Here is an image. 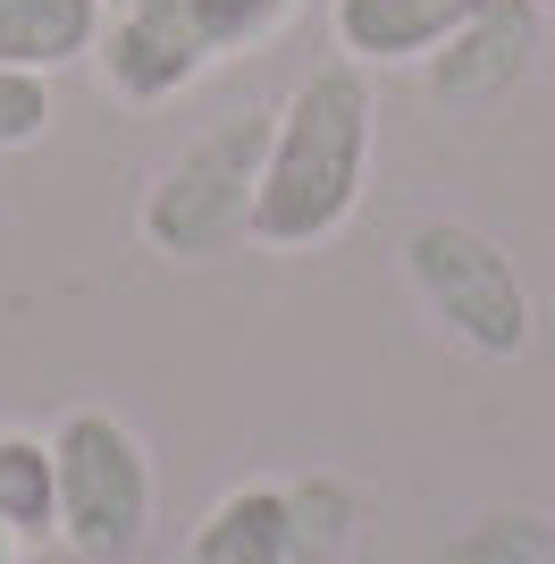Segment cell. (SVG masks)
<instances>
[{
	"label": "cell",
	"mask_w": 555,
	"mask_h": 564,
	"mask_svg": "<svg viewBox=\"0 0 555 564\" xmlns=\"http://www.w3.org/2000/svg\"><path fill=\"white\" fill-rule=\"evenodd\" d=\"M346 540H353V497L337 489V480H303L286 564H346Z\"/></svg>",
	"instance_id": "obj_11"
},
{
	"label": "cell",
	"mask_w": 555,
	"mask_h": 564,
	"mask_svg": "<svg viewBox=\"0 0 555 564\" xmlns=\"http://www.w3.org/2000/svg\"><path fill=\"white\" fill-rule=\"evenodd\" d=\"M497 0H337V51L362 68H429L471 18H488Z\"/></svg>",
	"instance_id": "obj_6"
},
{
	"label": "cell",
	"mask_w": 555,
	"mask_h": 564,
	"mask_svg": "<svg viewBox=\"0 0 555 564\" xmlns=\"http://www.w3.org/2000/svg\"><path fill=\"white\" fill-rule=\"evenodd\" d=\"M538 51V0H497L488 18H471L455 43L429 59V85L446 101H480V94H505L513 76L531 68Z\"/></svg>",
	"instance_id": "obj_7"
},
{
	"label": "cell",
	"mask_w": 555,
	"mask_h": 564,
	"mask_svg": "<svg viewBox=\"0 0 555 564\" xmlns=\"http://www.w3.org/2000/svg\"><path fill=\"white\" fill-rule=\"evenodd\" d=\"M261 152H270V110H228L185 143L177 161L143 194V245L161 261H219L253 245V194H261Z\"/></svg>",
	"instance_id": "obj_2"
},
{
	"label": "cell",
	"mask_w": 555,
	"mask_h": 564,
	"mask_svg": "<svg viewBox=\"0 0 555 564\" xmlns=\"http://www.w3.org/2000/svg\"><path fill=\"white\" fill-rule=\"evenodd\" d=\"M43 135H51V76L0 68V152H25Z\"/></svg>",
	"instance_id": "obj_12"
},
{
	"label": "cell",
	"mask_w": 555,
	"mask_h": 564,
	"mask_svg": "<svg viewBox=\"0 0 555 564\" xmlns=\"http://www.w3.org/2000/svg\"><path fill=\"white\" fill-rule=\"evenodd\" d=\"M404 279H413L429 321H438L463 354H480V362L531 354L538 304H531V286H522V270H513V253L497 236L463 228V219H421V228L404 236Z\"/></svg>",
	"instance_id": "obj_3"
},
{
	"label": "cell",
	"mask_w": 555,
	"mask_h": 564,
	"mask_svg": "<svg viewBox=\"0 0 555 564\" xmlns=\"http://www.w3.org/2000/svg\"><path fill=\"white\" fill-rule=\"evenodd\" d=\"M110 9H135V0H110Z\"/></svg>",
	"instance_id": "obj_15"
},
{
	"label": "cell",
	"mask_w": 555,
	"mask_h": 564,
	"mask_svg": "<svg viewBox=\"0 0 555 564\" xmlns=\"http://www.w3.org/2000/svg\"><path fill=\"white\" fill-rule=\"evenodd\" d=\"M286 9H295V0H194V18L210 25L219 59H228V51H253L261 34H278V25H286Z\"/></svg>",
	"instance_id": "obj_13"
},
{
	"label": "cell",
	"mask_w": 555,
	"mask_h": 564,
	"mask_svg": "<svg viewBox=\"0 0 555 564\" xmlns=\"http://www.w3.org/2000/svg\"><path fill=\"white\" fill-rule=\"evenodd\" d=\"M219 59L210 25L194 18V0H135V9H110L101 43H92V68L118 101H168L185 94L194 76Z\"/></svg>",
	"instance_id": "obj_5"
},
{
	"label": "cell",
	"mask_w": 555,
	"mask_h": 564,
	"mask_svg": "<svg viewBox=\"0 0 555 564\" xmlns=\"http://www.w3.org/2000/svg\"><path fill=\"white\" fill-rule=\"evenodd\" d=\"M101 25H110V0H0V68H76L92 59Z\"/></svg>",
	"instance_id": "obj_8"
},
{
	"label": "cell",
	"mask_w": 555,
	"mask_h": 564,
	"mask_svg": "<svg viewBox=\"0 0 555 564\" xmlns=\"http://www.w3.org/2000/svg\"><path fill=\"white\" fill-rule=\"evenodd\" d=\"M286 540H295V489H228L194 522L185 540V564H286Z\"/></svg>",
	"instance_id": "obj_9"
},
{
	"label": "cell",
	"mask_w": 555,
	"mask_h": 564,
	"mask_svg": "<svg viewBox=\"0 0 555 564\" xmlns=\"http://www.w3.org/2000/svg\"><path fill=\"white\" fill-rule=\"evenodd\" d=\"M0 531L18 547L59 540V455L34 430H0Z\"/></svg>",
	"instance_id": "obj_10"
},
{
	"label": "cell",
	"mask_w": 555,
	"mask_h": 564,
	"mask_svg": "<svg viewBox=\"0 0 555 564\" xmlns=\"http://www.w3.org/2000/svg\"><path fill=\"white\" fill-rule=\"evenodd\" d=\"M51 455H59V540L76 556H127L152 531V455L118 413L101 404H76L51 430Z\"/></svg>",
	"instance_id": "obj_4"
},
{
	"label": "cell",
	"mask_w": 555,
	"mask_h": 564,
	"mask_svg": "<svg viewBox=\"0 0 555 564\" xmlns=\"http://www.w3.org/2000/svg\"><path fill=\"white\" fill-rule=\"evenodd\" d=\"M370 135H379V94H370L362 59L337 51L312 76H295V94L270 110V152H261V194H253L261 253H312L362 212Z\"/></svg>",
	"instance_id": "obj_1"
},
{
	"label": "cell",
	"mask_w": 555,
	"mask_h": 564,
	"mask_svg": "<svg viewBox=\"0 0 555 564\" xmlns=\"http://www.w3.org/2000/svg\"><path fill=\"white\" fill-rule=\"evenodd\" d=\"M9 556H18V540H9V531H0V564H9Z\"/></svg>",
	"instance_id": "obj_14"
}]
</instances>
